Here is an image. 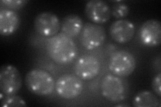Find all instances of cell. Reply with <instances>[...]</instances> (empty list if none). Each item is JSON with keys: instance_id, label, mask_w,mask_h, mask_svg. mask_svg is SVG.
Masks as SVG:
<instances>
[{"instance_id": "cell-20", "label": "cell", "mask_w": 161, "mask_h": 107, "mask_svg": "<svg viewBox=\"0 0 161 107\" xmlns=\"http://www.w3.org/2000/svg\"><path fill=\"white\" fill-rule=\"evenodd\" d=\"M129 105L128 104H118L116 105V106H128Z\"/></svg>"}, {"instance_id": "cell-3", "label": "cell", "mask_w": 161, "mask_h": 107, "mask_svg": "<svg viewBox=\"0 0 161 107\" xmlns=\"http://www.w3.org/2000/svg\"><path fill=\"white\" fill-rule=\"evenodd\" d=\"M136 67V60L130 52L119 50L111 56L109 68L113 74L118 76H128L132 74Z\"/></svg>"}, {"instance_id": "cell-6", "label": "cell", "mask_w": 161, "mask_h": 107, "mask_svg": "<svg viewBox=\"0 0 161 107\" xmlns=\"http://www.w3.org/2000/svg\"><path fill=\"white\" fill-rule=\"evenodd\" d=\"M55 89L60 97L64 99H73L82 93L83 84L80 78L76 76L66 74L58 78Z\"/></svg>"}, {"instance_id": "cell-7", "label": "cell", "mask_w": 161, "mask_h": 107, "mask_svg": "<svg viewBox=\"0 0 161 107\" xmlns=\"http://www.w3.org/2000/svg\"><path fill=\"white\" fill-rule=\"evenodd\" d=\"M106 32L103 27L97 24L87 22L80 32V42L87 50H93L100 46L105 40Z\"/></svg>"}, {"instance_id": "cell-10", "label": "cell", "mask_w": 161, "mask_h": 107, "mask_svg": "<svg viewBox=\"0 0 161 107\" xmlns=\"http://www.w3.org/2000/svg\"><path fill=\"white\" fill-rule=\"evenodd\" d=\"M140 39L149 47H156L161 42V24L157 19H151L144 22L140 28Z\"/></svg>"}, {"instance_id": "cell-19", "label": "cell", "mask_w": 161, "mask_h": 107, "mask_svg": "<svg viewBox=\"0 0 161 107\" xmlns=\"http://www.w3.org/2000/svg\"><path fill=\"white\" fill-rule=\"evenodd\" d=\"M161 73L159 72L157 75H156L152 82V87L156 94H157L158 96H161Z\"/></svg>"}, {"instance_id": "cell-12", "label": "cell", "mask_w": 161, "mask_h": 107, "mask_svg": "<svg viewBox=\"0 0 161 107\" xmlns=\"http://www.w3.org/2000/svg\"><path fill=\"white\" fill-rule=\"evenodd\" d=\"M109 34L114 41L119 44H125L134 37V25L128 19H118L110 25Z\"/></svg>"}, {"instance_id": "cell-17", "label": "cell", "mask_w": 161, "mask_h": 107, "mask_svg": "<svg viewBox=\"0 0 161 107\" xmlns=\"http://www.w3.org/2000/svg\"><path fill=\"white\" fill-rule=\"evenodd\" d=\"M130 12V8L126 4L123 2L115 3L112 9H111L112 15L116 18H122L126 17Z\"/></svg>"}, {"instance_id": "cell-9", "label": "cell", "mask_w": 161, "mask_h": 107, "mask_svg": "<svg viewBox=\"0 0 161 107\" xmlns=\"http://www.w3.org/2000/svg\"><path fill=\"white\" fill-rule=\"evenodd\" d=\"M74 68L79 78L88 80L98 75L101 64L98 59L94 56L84 55L77 60Z\"/></svg>"}, {"instance_id": "cell-18", "label": "cell", "mask_w": 161, "mask_h": 107, "mask_svg": "<svg viewBox=\"0 0 161 107\" xmlns=\"http://www.w3.org/2000/svg\"><path fill=\"white\" fill-rule=\"evenodd\" d=\"M28 2L26 0H2L0 4L1 8L16 11L24 8Z\"/></svg>"}, {"instance_id": "cell-13", "label": "cell", "mask_w": 161, "mask_h": 107, "mask_svg": "<svg viewBox=\"0 0 161 107\" xmlns=\"http://www.w3.org/2000/svg\"><path fill=\"white\" fill-rule=\"evenodd\" d=\"M20 18L18 13L12 9H0V34L3 36L12 35L19 26Z\"/></svg>"}, {"instance_id": "cell-5", "label": "cell", "mask_w": 161, "mask_h": 107, "mask_svg": "<svg viewBox=\"0 0 161 107\" xmlns=\"http://www.w3.org/2000/svg\"><path fill=\"white\" fill-rule=\"evenodd\" d=\"M22 77L16 67L6 64L0 69V90L5 95L16 94L22 87Z\"/></svg>"}, {"instance_id": "cell-4", "label": "cell", "mask_w": 161, "mask_h": 107, "mask_svg": "<svg viewBox=\"0 0 161 107\" xmlns=\"http://www.w3.org/2000/svg\"><path fill=\"white\" fill-rule=\"evenodd\" d=\"M101 90L105 99L112 103H118L125 99L127 91L122 80L118 76L108 74L103 78Z\"/></svg>"}, {"instance_id": "cell-14", "label": "cell", "mask_w": 161, "mask_h": 107, "mask_svg": "<svg viewBox=\"0 0 161 107\" xmlns=\"http://www.w3.org/2000/svg\"><path fill=\"white\" fill-rule=\"evenodd\" d=\"M83 27V20L78 15L69 14L65 16L62 22V32L70 38L76 37L81 32Z\"/></svg>"}, {"instance_id": "cell-2", "label": "cell", "mask_w": 161, "mask_h": 107, "mask_svg": "<svg viewBox=\"0 0 161 107\" xmlns=\"http://www.w3.org/2000/svg\"><path fill=\"white\" fill-rule=\"evenodd\" d=\"M25 83L31 93L39 96L52 94L55 88L53 76L47 71L39 68L29 71L25 77Z\"/></svg>"}, {"instance_id": "cell-15", "label": "cell", "mask_w": 161, "mask_h": 107, "mask_svg": "<svg viewBox=\"0 0 161 107\" xmlns=\"http://www.w3.org/2000/svg\"><path fill=\"white\" fill-rule=\"evenodd\" d=\"M132 104L136 107H157L160 106V101L152 92L142 90L134 96Z\"/></svg>"}, {"instance_id": "cell-1", "label": "cell", "mask_w": 161, "mask_h": 107, "mask_svg": "<svg viewBox=\"0 0 161 107\" xmlns=\"http://www.w3.org/2000/svg\"><path fill=\"white\" fill-rule=\"evenodd\" d=\"M49 56L59 64H68L77 57L78 49L71 38L64 33L50 38L46 44Z\"/></svg>"}, {"instance_id": "cell-16", "label": "cell", "mask_w": 161, "mask_h": 107, "mask_svg": "<svg viewBox=\"0 0 161 107\" xmlns=\"http://www.w3.org/2000/svg\"><path fill=\"white\" fill-rule=\"evenodd\" d=\"M0 100L3 107L12 106H26V103L20 96L14 95H5L3 93L0 94Z\"/></svg>"}, {"instance_id": "cell-11", "label": "cell", "mask_w": 161, "mask_h": 107, "mask_svg": "<svg viewBox=\"0 0 161 107\" xmlns=\"http://www.w3.org/2000/svg\"><path fill=\"white\" fill-rule=\"evenodd\" d=\"M85 13L95 24H104L110 19L111 8L102 0H90L85 7Z\"/></svg>"}, {"instance_id": "cell-8", "label": "cell", "mask_w": 161, "mask_h": 107, "mask_svg": "<svg viewBox=\"0 0 161 107\" xmlns=\"http://www.w3.org/2000/svg\"><path fill=\"white\" fill-rule=\"evenodd\" d=\"M36 32L44 37H52L58 34L60 27L59 19L56 14L49 12L38 13L34 21Z\"/></svg>"}]
</instances>
